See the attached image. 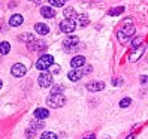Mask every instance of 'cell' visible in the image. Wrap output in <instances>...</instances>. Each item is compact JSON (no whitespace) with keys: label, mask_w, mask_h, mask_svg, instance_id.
<instances>
[{"label":"cell","mask_w":148,"mask_h":139,"mask_svg":"<svg viewBox=\"0 0 148 139\" xmlns=\"http://www.w3.org/2000/svg\"><path fill=\"white\" fill-rule=\"evenodd\" d=\"M48 3L51 6H56V8H60L64 5V0H48Z\"/></svg>","instance_id":"cell-22"},{"label":"cell","mask_w":148,"mask_h":139,"mask_svg":"<svg viewBox=\"0 0 148 139\" xmlns=\"http://www.w3.org/2000/svg\"><path fill=\"white\" fill-rule=\"evenodd\" d=\"M40 14H42V16H45V18H54L56 11L51 6H42L40 8Z\"/></svg>","instance_id":"cell-10"},{"label":"cell","mask_w":148,"mask_h":139,"mask_svg":"<svg viewBox=\"0 0 148 139\" xmlns=\"http://www.w3.org/2000/svg\"><path fill=\"white\" fill-rule=\"evenodd\" d=\"M53 63H54V57L49 54H45L36 62V69H39V71H47L49 66H53Z\"/></svg>","instance_id":"cell-3"},{"label":"cell","mask_w":148,"mask_h":139,"mask_svg":"<svg viewBox=\"0 0 148 139\" xmlns=\"http://www.w3.org/2000/svg\"><path fill=\"white\" fill-rule=\"evenodd\" d=\"M141 42H142V39H141V38L135 39V40H133V43H132V45H133V48H135V47H139V43H141Z\"/></svg>","instance_id":"cell-26"},{"label":"cell","mask_w":148,"mask_h":139,"mask_svg":"<svg viewBox=\"0 0 148 139\" xmlns=\"http://www.w3.org/2000/svg\"><path fill=\"white\" fill-rule=\"evenodd\" d=\"M133 33H135L133 23L130 21V20H126L124 24H123V27H121L120 31H118V40L123 43V45H126V43H129L130 40H132Z\"/></svg>","instance_id":"cell-1"},{"label":"cell","mask_w":148,"mask_h":139,"mask_svg":"<svg viewBox=\"0 0 148 139\" xmlns=\"http://www.w3.org/2000/svg\"><path fill=\"white\" fill-rule=\"evenodd\" d=\"M84 73H91V66H87L85 67V72Z\"/></svg>","instance_id":"cell-29"},{"label":"cell","mask_w":148,"mask_h":139,"mask_svg":"<svg viewBox=\"0 0 148 139\" xmlns=\"http://www.w3.org/2000/svg\"><path fill=\"white\" fill-rule=\"evenodd\" d=\"M135 138V135H130V136H127V139H133Z\"/></svg>","instance_id":"cell-32"},{"label":"cell","mask_w":148,"mask_h":139,"mask_svg":"<svg viewBox=\"0 0 148 139\" xmlns=\"http://www.w3.org/2000/svg\"><path fill=\"white\" fill-rule=\"evenodd\" d=\"M79 40H78V38H69L63 42V47L66 48V51H76V49H79Z\"/></svg>","instance_id":"cell-5"},{"label":"cell","mask_w":148,"mask_h":139,"mask_svg":"<svg viewBox=\"0 0 148 139\" xmlns=\"http://www.w3.org/2000/svg\"><path fill=\"white\" fill-rule=\"evenodd\" d=\"M0 88H2V81H0Z\"/></svg>","instance_id":"cell-34"},{"label":"cell","mask_w":148,"mask_h":139,"mask_svg":"<svg viewBox=\"0 0 148 139\" xmlns=\"http://www.w3.org/2000/svg\"><path fill=\"white\" fill-rule=\"evenodd\" d=\"M57 91H63V85H57L56 88L53 90V93H57Z\"/></svg>","instance_id":"cell-27"},{"label":"cell","mask_w":148,"mask_h":139,"mask_svg":"<svg viewBox=\"0 0 148 139\" xmlns=\"http://www.w3.org/2000/svg\"><path fill=\"white\" fill-rule=\"evenodd\" d=\"M23 15H20V14H15V15H12L11 16V20H9V24L11 25H14V27H18V25H21L23 24Z\"/></svg>","instance_id":"cell-13"},{"label":"cell","mask_w":148,"mask_h":139,"mask_svg":"<svg viewBox=\"0 0 148 139\" xmlns=\"http://www.w3.org/2000/svg\"><path fill=\"white\" fill-rule=\"evenodd\" d=\"M148 81V76H141V82L144 84V82H147Z\"/></svg>","instance_id":"cell-31"},{"label":"cell","mask_w":148,"mask_h":139,"mask_svg":"<svg viewBox=\"0 0 148 139\" xmlns=\"http://www.w3.org/2000/svg\"><path fill=\"white\" fill-rule=\"evenodd\" d=\"M43 121L42 120H38L36 118V121H32V129H36V130H39V129H43Z\"/></svg>","instance_id":"cell-19"},{"label":"cell","mask_w":148,"mask_h":139,"mask_svg":"<svg viewBox=\"0 0 148 139\" xmlns=\"http://www.w3.org/2000/svg\"><path fill=\"white\" fill-rule=\"evenodd\" d=\"M38 82H39L40 87H43V88L51 87V85H53V75H51L49 72H43V73H40Z\"/></svg>","instance_id":"cell-4"},{"label":"cell","mask_w":148,"mask_h":139,"mask_svg":"<svg viewBox=\"0 0 148 139\" xmlns=\"http://www.w3.org/2000/svg\"><path fill=\"white\" fill-rule=\"evenodd\" d=\"M60 30H62L63 33H72V31L75 30V24H73V21H71V20H64V21H62V23H60Z\"/></svg>","instance_id":"cell-8"},{"label":"cell","mask_w":148,"mask_h":139,"mask_svg":"<svg viewBox=\"0 0 148 139\" xmlns=\"http://www.w3.org/2000/svg\"><path fill=\"white\" fill-rule=\"evenodd\" d=\"M130 103H132V99H130V97H126V99H123V100L120 102V108H127Z\"/></svg>","instance_id":"cell-24"},{"label":"cell","mask_w":148,"mask_h":139,"mask_svg":"<svg viewBox=\"0 0 148 139\" xmlns=\"http://www.w3.org/2000/svg\"><path fill=\"white\" fill-rule=\"evenodd\" d=\"M40 139H57V135L53 133V132H43Z\"/></svg>","instance_id":"cell-21"},{"label":"cell","mask_w":148,"mask_h":139,"mask_svg":"<svg viewBox=\"0 0 148 139\" xmlns=\"http://www.w3.org/2000/svg\"><path fill=\"white\" fill-rule=\"evenodd\" d=\"M112 84L114 85H121L123 84V78H114V79H112Z\"/></svg>","instance_id":"cell-25"},{"label":"cell","mask_w":148,"mask_h":139,"mask_svg":"<svg viewBox=\"0 0 148 139\" xmlns=\"http://www.w3.org/2000/svg\"><path fill=\"white\" fill-rule=\"evenodd\" d=\"M145 53V47L144 45H139V47H135L132 48V54H130V62H138L139 58H141Z\"/></svg>","instance_id":"cell-6"},{"label":"cell","mask_w":148,"mask_h":139,"mask_svg":"<svg viewBox=\"0 0 148 139\" xmlns=\"http://www.w3.org/2000/svg\"><path fill=\"white\" fill-rule=\"evenodd\" d=\"M34 30H36L39 34H48V31H49L48 25H47V24H42V23L34 24Z\"/></svg>","instance_id":"cell-15"},{"label":"cell","mask_w":148,"mask_h":139,"mask_svg":"<svg viewBox=\"0 0 148 139\" xmlns=\"http://www.w3.org/2000/svg\"><path fill=\"white\" fill-rule=\"evenodd\" d=\"M123 11H124V8H123V6H120V8H114V9H111V11H109V15H120Z\"/></svg>","instance_id":"cell-23"},{"label":"cell","mask_w":148,"mask_h":139,"mask_svg":"<svg viewBox=\"0 0 148 139\" xmlns=\"http://www.w3.org/2000/svg\"><path fill=\"white\" fill-rule=\"evenodd\" d=\"M48 115H49V112L45 108H39V109L34 111V117L38 120H45V118H48Z\"/></svg>","instance_id":"cell-14"},{"label":"cell","mask_w":148,"mask_h":139,"mask_svg":"<svg viewBox=\"0 0 148 139\" xmlns=\"http://www.w3.org/2000/svg\"><path fill=\"white\" fill-rule=\"evenodd\" d=\"M87 88H88L90 91H102L103 88H105V84H103L102 81H91L87 84Z\"/></svg>","instance_id":"cell-9"},{"label":"cell","mask_w":148,"mask_h":139,"mask_svg":"<svg viewBox=\"0 0 148 139\" xmlns=\"http://www.w3.org/2000/svg\"><path fill=\"white\" fill-rule=\"evenodd\" d=\"M84 64H85V58H84L82 55H76V57H73V58L71 60V66L75 67V69L81 67V66H84Z\"/></svg>","instance_id":"cell-11"},{"label":"cell","mask_w":148,"mask_h":139,"mask_svg":"<svg viewBox=\"0 0 148 139\" xmlns=\"http://www.w3.org/2000/svg\"><path fill=\"white\" fill-rule=\"evenodd\" d=\"M78 21H79V25H82V27H84V25H87V24H88V16H87V15H78Z\"/></svg>","instance_id":"cell-20"},{"label":"cell","mask_w":148,"mask_h":139,"mask_svg":"<svg viewBox=\"0 0 148 139\" xmlns=\"http://www.w3.org/2000/svg\"><path fill=\"white\" fill-rule=\"evenodd\" d=\"M82 72L81 71H72V72H69V75H67V78L71 81H79L81 78H82Z\"/></svg>","instance_id":"cell-16"},{"label":"cell","mask_w":148,"mask_h":139,"mask_svg":"<svg viewBox=\"0 0 148 139\" xmlns=\"http://www.w3.org/2000/svg\"><path fill=\"white\" fill-rule=\"evenodd\" d=\"M58 71H60L58 66H54V67H53V73H58Z\"/></svg>","instance_id":"cell-30"},{"label":"cell","mask_w":148,"mask_h":139,"mask_svg":"<svg viewBox=\"0 0 148 139\" xmlns=\"http://www.w3.org/2000/svg\"><path fill=\"white\" fill-rule=\"evenodd\" d=\"M87 139H94V136H93V135H90V136H88V138H87Z\"/></svg>","instance_id":"cell-33"},{"label":"cell","mask_w":148,"mask_h":139,"mask_svg":"<svg viewBox=\"0 0 148 139\" xmlns=\"http://www.w3.org/2000/svg\"><path fill=\"white\" fill-rule=\"evenodd\" d=\"M25 135H27V138H33V129H29Z\"/></svg>","instance_id":"cell-28"},{"label":"cell","mask_w":148,"mask_h":139,"mask_svg":"<svg viewBox=\"0 0 148 139\" xmlns=\"http://www.w3.org/2000/svg\"><path fill=\"white\" fill-rule=\"evenodd\" d=\"M30 49L32 51H43L45 49V42H42V40H33V43H30Z\"/></svg>","instance_id":"cell-12"},{"label":"cell","mask_w":148,"mask_h":139,"mask_svg":"<svg viewBox=\"0 0 148 139\" xmlns=\"http://www.w3.org/2000/svg\"><path fill=\"white\" fill-rule=\"evenodd\" d=\"M12 75L14 76H16V78H21V76H24L25 75V72H27V69H25V66L24 64H21V63H16V64H14L12 66Z\"/></svg>","instance_id":"cell-7"},{"label":"cell","mask_w":148,"mask_h":139,"mask_svg":"<svg viewBox=\"0 0 148 139\" xmlns=\"http://www.w3.org/2000/svg\"><path fill=\"white\" fill-rule=\"evenodd\" d=\"M9 51H11V45L8 42H2V43H0V54L5 55V54L9 53Z\"/></svg>","instance_id":"cell-18"},{"label":"cell","mask_w":148,"mask_h":139,"mask_svg":"<svg viewBox=\"0 0 148 139\" xmlns=\"http://www.w3.org/2000/svg\"><path fill=\"white\" fill-rule=\"evenodd\" d=\"M63 14H64V18L66 20H71V21H73V18L76 16V14H75V11L72 9V8H66Z\"/></svg>","instance_id":"cell-17"},{"label":"cell","mask_w":148,"mask_h":139,"mask_svg":"<svg viewBox=\"0 0 148 139\" xmlns=\"http://www.w3.org/2000/svg\"><path fill=\"white\" fill-rule=\"evenodd\" d=\"M47 103H48L49 108H62L66 103V99H64L63 94L51 93V96H48V99H47Z\"/></svg>","instance_id":"cell-2"}]
</instances>
